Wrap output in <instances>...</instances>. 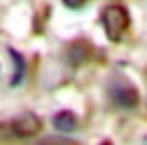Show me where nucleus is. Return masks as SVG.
<instances>
[{
	"label": "nucleus",
	"instance_id": "obj_1",
	"mask_svg": "<svg viewBox=\"0 0 147 145\" xmlns=\"http://www.w3.org/2000/svg\"><path fill=\"white\" fill-rule=\"evenodd\" d=\"M101 22H103V28L109 36V40H121V36L129 30L131 16L125 6L109 4V6H105V10L101 14Z\"/></svg>",
	"mask_w": 147,
	"mask_h": 145
},
{
	"label": "nucleus",
	"instance_id": "obj_2",
	"mask_svg": "<svg viewBox=\"0 0 147 145\" xmlns=\"http://www.w3.org/2000/svg\"><path fill=\"white\" fill-rule=\"evenodd\" d=\"M40 127H42V123L34 113H22L16 119H12V123H10L12 133L18 137H32L40 131Z\"/></svg>",
	"mask_w": 147,
	"mask_h": 145
},
{
	"label": "nucleus",
	"instance_id": "obj_3",
	"mask_svg": "<svg viewBox=\"0 0 147 145\" xmlns=\"http://www.w3.org/2000/svg\"><path fill=\"white\" fill-rule=\"evenodd\" d=\"M113 99H115L117 105L131 109V107H135V105L139 103V93H137L135 87L123 83V85H117V87H115V91H113Z\"/></svg>",
	"mask_w": 147,
	"mask_h": 145
},
{
	"label": "nucleus",
	"instance_id": "obj_4",
	"mask_svg": "<svg viewBox=\"0 0 147 145\" xmlns=\"http://www.w3.org/2000/svg\"><path fill=\"white\" fill-rule=\"evenodd\" d=\"M53 123H55V127H57L59 131H63V133H71V131H75V129L79 127V119H77V115L71 113V111H61V113H57L55 119H53Z\"/></svg>",
	"mask_w": 147,
	"mask_h": 145
},
{
	"label": "nucleus",
	"instance_id": "obj_5",
	"mask_svg": "<svg viewBox=\"0 0 147 145\" xmlns=\"http://www.w3.org/2000/svg\"><path fill=\"white\" fill-rule=\"evenodd\" d=\"M10 55H12L14 63H16V73H14V77H12V85H18L20 79H22V75H24V59H22L16 51H10Z\"/></svg>",
	"mask_w": 147,
	"mask_h": 145
},
{
	"label": "nucleus",
	"instance_id": "obj_6",
	"mask_svg": "<svg viewBox=\"0 0 147 145\" xmlns=\"http://www.w3.org/2000/svg\"><path fill=\"white\" fill-rule=\"evenodd\" d=\"M63 2H65L69 8H81V6L87 2V0H63Z\"/></svg>",
	"mask_w": 147,
	"mask_h": 145
}]
</instances>
